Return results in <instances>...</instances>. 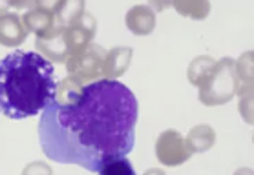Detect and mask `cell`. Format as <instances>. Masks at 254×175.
Returning a JSON list of instances; mask_svg holds the SVG:
<instances>
[{"mask_svg":"<svg viewBox=\"0 0 254 175\" xmlns=\"http://www.w3.org/2000/svg\"><path fill=\"white\" fill-rule=\"evenodd\" d=\"M137 99L117 81L71 79L55 86L39 123L42 152L53 163L79 164L97 172L106 157H127L135 144Z\"/></svg>","mask_w":254,"mask_h":175,"instance_id":"obj_1","label":"cell"},{"mask_svg":"<svg viewBox=\"0 0 254 175\" xmlns=\"http://www.w3.org/2000/svg\"><path fill=\"white\" fill-rule=\"evenodd\" d=\"M55 95L53 66L35 51H13L0 60V113L20 121L44 110Z\"/></svg>","mask_w":254,"mask_h":175,"instance_id":"obj_2","label":"cell"},{"mask_svg":"<svg viewBox=\"0 0 254 175\" xmlns=\"http://www.w3.org/2000/svg\"><path fill=\"white\" fill-rule=\"evenodd\" d=\"M234 60L232 58H223L220 62L212 66V70L208 73L207 81L203 82L199 99L208 106L223 104L231 99L234 91L238 89V73L234 70Z\"/></svg>","mask_w":254,"mask_h":175,"instance_id":"obj_3","label":"cell"},{"mask_svg":"<svg viewBox=\"0 0 254 175\" xmlns=\"http://www.w3.org/2000/svg\"><path fill=\"white\" fill-rule=\"evenodd\" d=\"M106 57V51L97 44L88 46L86 49L75 57H69L68 62V73L69 79L75 81L77 84H90L95 82V79L103 75V62Z\"/></svg>","mask_w":254,"mask_h":175,"instance_id":"obj_4","label":"cell"},{"mask_svg":"<svg viewBox=\"0 0 254 175\" xmlns=\"http://www.w3.org/2000/svg\"><path fill=\"white\" fill-rule=\"evenodd\" d=\"M156 155L165 166H179L189 161L192 152L189 150L185 139L176 130H165L156 142Z\"/></svg>","mask_w":254,"mask_h":175,"instance_id":"obj_5","label":"cell"},{"mask_svg":"<svg viewBox=\"0 0 254 175\" xmlns=\"http://www.w3.org/2000/svg\"><path fill=\"white\" fill-rule=\"evenodd\" d=\"M22 18L24 29L26 31H33L37 39L50 33L52 28L55 26V17H53L52 6H44V4H35L33 9L26 13Z\"/></svg>","mask_w":254,"mask_h":175,"instance_id":"obj_6","label":"cell"},{"mask_svg":"<svg viewBox=\"0 0 254 175\" xmlns=\"http://www.w3.org/2000/svg\"><path fill=\"white\" fill-rule=\"evenodd\" d=\"M28 37L22 20L15 13H0V44L4 46H18Z\"/></svg>","mask_w":254,"mask_h":175,"instance_id":"obj_7","label":"cell"},{"mask_svg":"<svg viewBox=\"0 0 254 175\" xmlns=\"http://www.w3.org/2000/svg\"><path fill=\"white\" fill-rule=\"evenodd\" d=\"M127 26L135 35H148L156 28V15L148 6H135L127 13Z\"/></svg>","mask_w":254,"mask_h":175,"instance_id":"obj_8","label":"cell"},{"mask_svg":"<svg viewBox=\"0 0 254 175\" xmlns=\"http://www.w3.org/2000/svg\"><path fill=\"white\" fill-rule=\"evenodd\" d=\"M130 57H132L130 47H116V49L108 51L103 62V75L108 81H114L112 77H119L128 68Z\"/></svg>","mask_w":254,"mask_h":175,"instance_id":"obj_9","label":"cell"},{"mask_svg":"<svg viewBox=\"0 0 254 175\" xmlns=\"http://www.w3.org/2000/svg\"><path fill=\"white\" fill-rule=\"evenodd\" d=\"M214 140H216V133L210 126H196L190 130V133L187 137V146L190 152H207L208 148H212Z\"/></svg>","mask_w":254,"mask_h":175,"instance_id":"obj_10","label":"cell"},{"mask_svg":"<svg viewBox=\"0 0 254 175\" xmlns=\"http://www.w3.org/2000/svg\"><path fill=\"white\" fill-rule=\"evenodd\" d=\"M95 174L99 175H135L132 163L127 157H106L101 161Z\"/></svg>","mask_w":254,"mask_h":175,"instance_id":"obj_11","label":"cell"},{"mask_svg":"<svg viewBox=\"0 0 254 175\" xmlns=\"http://www.w3.org/2000/svg\"><path fill=\"white\" fill-rule=\"evenodd\" d=\"M214 64H216V60L212 57H197L189 68V81L196 86H201L203 82L207 81Z\"/></svg>","mask_w":254,"mask_h":175,"instance_id":"obj_12","label":"cell"},{"mask_svg":"<svg viewBox=\"0 0 254 175\" xmlns=\"http://www.w3.org/2000/svg\"><path fill=\"white\" fill-rule=\"evenodd\" d=\"M174 7L179 13H183V15L190 18H197V20L205 18V15L210 11V4L208 2H194V4L192 2H176Z\"/></svg>","mask_w":254,"mask_h":175,"instance_id":"obj_13","label":"cell"},{"mask_svg":"<svg viewBox=\"0 0 254 175\" xmlns=\"http://www.w3.org/2000/svg\"><path fill=\"white\" fill-rule=\"evenodd\" d=\"M22 175H52V170L41 161H35L33 164H29L28 168L24 170Z\"/></svg>","mask_w":254,"mask_h":175,"instance_id":"obj_14","label":"cell"},{"mask_svg":"<svg viewBox=\"0 0 254 175\" xmlns=\"http://www.w3.org/2000/svg\"><path fill=\"white\" fill-rule=\"evenodd\" d=\"M143 175H167L163 170H159V168H152V170H146Z\"/></svg>","mask_w":254,"mask_h":175,"instance_id":"obj_15","label":"cell"},{"mask_svg":"<svg viewBox=\"0 0 254 175\" xmlns=\"http://www.w3.org/2000/svg\"><path fill=\"white\" fill-rule=\"evenodd\" d=\"M234 175H253V172H251L249 168H243V170H238Z\"/></svg>","mask_w":254,"mask_h":175,"instance_id":"obj_16","label":"cell"}]
</instances>
